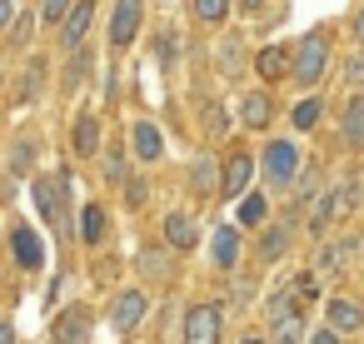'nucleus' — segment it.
I'll list each match as a JSON object with an SVG mask.
<instances>
[{
	"label": "nucleus",
	"mask_w": 364,
	"mask_h": 344,
	"mask_svg": "<svg viewBox=\"0 0 364 344\" xmlns=\"http://www.w3.org/2000/svg\"><path fill=\"white\" fill-rule=\"evenodd\" d=\"M344 140L359 150L364 145V95H354L349 105H344Z\"/></svg>",
	"instance_id": "25"
},
{
	"label": "nucleus",
	"mask_w": 364,
	"mask_h": 344,
	"mask_svg": "<svg viewBox=\"0 0 364 344\" xmlns=\"http://www.w3.org/2000/svg\"><path fill=\"white\" fill-rule=\"evenodd\" d=\"M75 235H80V244H100L105 240V210L100 205H85L80 220H75Z\"/></svg>",
	"instance_id": "23"
},
{
	"label": "nucleus",
	"mask_w": 364,
	"mask_h": 344,
	"mask_svg": "<svg viewBox=\"0 0 364 344\" xmlns=\"http://www.w3.org/2000/svg\"><path fill=\"white\" fill-rule=\"evenodd\" d=\"M31 200H36V210L46 215V225H65V180L41 175V180L31 185Z\"/></svg>",
	"instance_id": "6"
},
{
	"label": "nucleus",
	"mask_w": 364,
	"mask_h": 344,
	"mask_svg": "<svg viewBox=\"0 0 364 344\" xmlns=\"http://www.w3.org/2000/svg\"><path fill=\"white\" fill-rule=\"evenodd\" d=\"M264 215H269V205H264V195H259V190H245V195L235 200V225L259 230V225H264Z\"/></svg>",
	"instance_id": "17"
},
{
	"label": "nucleus",
	"mask_w": 364,
	"mask_h": 344,
	"mask_svg": "<svg viewBox=\"0 0 364 344\" xmlns=\"http://www.w3.org/2000/svg\"><path fill=\"white\" fill-rule=\"evenodd\" d=\"M339 259H344V244H319V254H314V274H339Z\"/></svg>",
	"instance_id": "29"
},
{
	"label": "nucleus",
	"mask_w": 364,
	"mask_h": 344,
	"mask_svg": "<svg viewBox=\"0 0 364 344\" xmlns=\"http://www.w3.org/2000/svg\"><path fill=\"white\" fill-rule=\"evenodd\" d=\"M165 240H170L175 249H195V244H200V225H195L185 210H170V215H165Z\"/></svg>",
	"instance_id": "15"
},
{
	"label": "nucleus",
	"mask_w": 364,
	"mask_h": 344,
	"mask_svg": "<svg viewBox=\"0 0 364 344\" xmlns=\"http://www.w3.org/2000/svg\"><path fill=\"white\" fill-rule=\"evenodd\" d=\"M344 80H349V85H364V55H354V60L344 65Z\"/></svg>",
	"instance_id": "40"
},
{
	"label": "nucleus",
	"mask_w": 364,
	"mask_h": 344,
	"mask_svg": "<svg viewBox=\"0 0 364 344\" xmlns=\"http://www.w3.org/2000/svg\"><path fill=\"white\" fill-rule=\"evenodd\" d=\"M11 244H16V259H21L26 269H41V259H46V244L36 240V230L16 225V230H11Z\"/></svg>",
	"instance_id": "18"
},
{
	"label": "nucleus",
	"mask_w": 364,
	"mask_h": 344,
	"mask_svg": "<svg viewBox=\"0 0 364 344\" xmlns=\"http://www.w3.org/2000/svg\"><path fill=\"white\" fill-rule=\"evenodd\" d=\"M210 259H215V269H235V264H240V225H220V230H215Z\"/></svg>",
	"instance_id": "14"
},
{
	"label": "nucleus",
	"mask_w": 364,
	"mask_h": 344,
	"mask_svg": "<svg viewBox=\"0 0 364 344\" xmlns=\"http://www.w3.org/2000/svg\"><path fill=\"white\" fill-rule=\"evenodd\" d=\"M0 80H6V70H0Z\"/></svg>",
	"instance_id": "46"
},
{
	"label": "nucleus",
	"mask_w": 364,
	"mask_h": 344,
	"mask_svg": "<svg viewBox=\"0 0 364 344\" xmlns=\"http://www.w3.org/2000/svg\"><path fill=\"white\" fill-rule=\"evenodd\" d=\"M145 309H150V304H145L140 289H120V294L110 299V324H115L120 334H135V329L145 324Z\"/></svg>",
	"instance_id": "7"
},
{
	"label": "nucleus",
	"mask_w": 364,
	"mask_h": 344,
	"mask_svg": "<svg viewBox=\"0 0 364 344\" xmlns=\"http://www.w3.org/2000/svg\"><path fill=\"white\" fill-rule=\"evenodd\" d=\"M41 75H46V65L31 60V65H26V80H21V105H31V100L41 95Z\"/></svg>",
	"instance_id": "30"
},
{
	"label": "nucleus",
	"mask_w": 364,
	"mask_h": 344,
	"mask_svg": "<svg viewBox=\"0 0 364 344\" xmlns=\"http://www.w3.org/2000/svg\"><path fill=\"white\" fill-rule=\"evenodd\" d=\"M324 70H329V41H324V36H304L299 50L289 55V75H294V85L314 90V85L324 80Z\"/></svg>",
	"instance_id": "2"
},
{
	"label": "nucleus",
	"mask_w": 364,
	"mask_h": 344,
	"mask_svg": "<svg viewBox=\"0 0 364 344\" xmlns=\"http://www.w3.org/2000/svg\"><path fill=\"white\" fill-rule=\"evenodd\" d=\"M85 75H90V50H85V55H75V60H70V70H65V90H75V85H80V80H85Z\"/></svg>",
	"instance_id": "35"
},
{
	"label": "nucleus",
	"mask_w": 364,
	"mask_h": 344,
	"mask_svg": "<svg viewBox=\"0 0 364 344\" xmlns=\"http://www.w3.org/2000/svg\"><path fill=\"white\" fill-rule=\"evenodd\" d=\"M190 185H195V195H220V170H215L210 155H195V165H190Z\"/></svg>",
	"instance_id": "22"
},
{
	"label": "nucleus",
	"mask_w": 364,
	"mask_h": 344,
	"mask_svg": "<svg viewBox=\"0 0 364 344\" xmlns=\"http://www.w3.org/2000/svg\"><path fill=\"white\" fill-rule=\"evenodd\" d=\"M31 36H36V16H16V26H11V45H31Z\"/></svg>",
	"instance_id": "34"
},
{
	"label": "nucleus",
	"mask_w": 364,
	"mask_h": 344,
	"mask_svg": "<svg viewBox=\"0 0 364 344\" xmlns=\"http://www.w3.org/2000/svg\"><path fill=\"white\" fill-rule=\"evenodd\" d=\"M255 70H259L264 80H284V70H289V50H284V45H264V50L255 55Z\"/></svg>",
	"instance_id": "21"
},
{
	"label": "nucleus",
	"mask_w": 364,
	"mask_h": 344,
	"mask_svg": "<svg viewBox=\"0 0 364 344\" xmlns=\"http://www.w3.org/2000/svg\"><path fill=\"white\" fill-rule=\"evenodd\" d=\"M240 120H245V130H269V120H274V100H269L264 90H245V100H240Z\"/></svg>",
	"instance_id": "12"
},
{
	"label": "nucleus",
	"mask_w": 364,
	"mask_h": 344,
	"mask_svg": "<svg viewBox=\"0 0 364 344\" xmlns=\"http://www.w3.org/2000/svg\"><path fill=\"white\" fill-rule=\"evenodd\" d=\"M255 170H259V160H255L250 150H235V155L225 160V170H220V200H240V195L250 190Z\"/></svg>",
	"instance_id": "5"
},
{
	"label": "nucleus",
	"mask_w": 364,
	"mask_h": 344,
	"mask_svg": "<svg viewBox=\"0 0 364 344\" xmlns=\"http://www.w3.org/2000/svg\"><path fill=\"white\" fill-rule=\"evenodd\" d=\"M105 180H110V185L130 180V155H125V150H110V155H105Z\"/></svg>",
	"instance_id": "31"
},
{
	"label": "nucleus",
	"mask_w": 364,
	"mask_h": 344,
	"mask_svg": "<svg viewBox=\"0 0 364 344\" xmlns=\"http://www.w3.org/2000/svg\"><path fill=\"white\" fill-rule=\"evenodd\" d=\"M339 339H344V334H339V329H329V324H319V329H309V334H304V344H339Z\"/></svg>",
	"instance_id": "37"
},
{
	"label": "nucleus",
	"mask_w": 364,
	"mask_h": 344,
	"mask_svg": "<svg viewBox=\"0 0 364 344\" xmlns=\"http://www.w3.org/2000/svg\"><path fill=\"white\" fill-rule=\"evenodd\" d=\"M284 249H289V225H274V230L259 235V259H264V264H274Z\"/></svg>",
	"instance_id": "24"
},
{
	"label": "nucleus",
	"mask_w": 364,
	"mask_h": 344,
	"mask_svg": "<svg viewBox=\"0 0 364 344\" xmlns=\"http://www.w3.org/2000/svg\"><path fill=\"white\" fill-rule=\"evenodd\" d=\"M55 344H90V309L85 304H65L55 319Z\"/></svg>",
	"instance_id": "8"
},
{
	"label": "nucleus",
	"mask_w": 364,
	"mask_h": 344,
	"mask_svg": "<svg viewBox=\"0 0 364 344\" xmlns=\"http://www.w3.org/2000/svg\"><path fill=\"white\" fill-rule=\"evenodd\" d=\"M70 6H75V0H41V21L46 26H60L70 16Z\"/></svg>",
	"instance_id": "33"
},
{
	"label": "nucleus",
	"mask_w": 364,
	"mask_h": 344,
	"mask_svg": "<svg viewBox=\"0 0 364 344\" xmlns=\"http://www.w3.org/2000/svg\"><path fill=\"white\" fill-rule=\"evenodd\" d=\"M215 55H220V75H230V80H235V75L245 70V41H240L235 31L220 41V50H215Z\"/></svg>",
	"instance_id": "20"
},
{
	"label": "nucleus",
	"mask_w": 364,
	"mask_h": 344,
	"mask_svg": "<svg viewBox=\"0 0 364 344\" xmlns=\"http://www.w3.org/2000/svg\"><path fill=\"white\" fill-rule=\"evenodd\" d=\"M240 344H264V339H255V334H245V339H240Z\"/></svg>",
	"instance_id": "45"
},
{
	"label": "nucleus",
	"mask_w": 364,
	"mask_h": 344,
	"mask_svg": "<svg viewBox=\"0 0 364 344\" xmlns=\"http://www.w3.org/2000/svg\"><path fill=\"white\" fill-rule=\"evenodd\" d=\"M31 165H36V140H21L16 155H11V175H26Z\"/></svg>",
	"instance_id": "32"
},
{
	"label": "nucleus",
	"mask_w": 364,
	"mask_h": 344,
	"mask_svg": "<svg viewBox=\"0 0 364 344\" xmlns=\"http://www.w3.org/2000/svg\"><path fill=\"white\" fill-rule=\"evenodd\" d=\"M220 334H225L220 304H190L185 309V344H220Z\"/></svg>",
	"instance_id": "4"
},
{
	"label": "nucleus",
	"mask_w": 364,
	"mask_h": 344,
	"mask_svg": "<svg viewBox=\"0 0 364 344\" xmlns=\"http://www.w3.org/2000/svg\"><path fill=\"white\" fill-rule=\"evenodd\" d=\"M70 150H75L80 160H95V155H100V120H95V115H75V125H70Z\"/></svg>",
	"instance_id": "13"
},
{
	"label": "nucleus",
	"mask_w": 364,
	"mask_h": 344,
	"mask_svg": "<svg viewBox=\"0 0 364 344\" xmlns=\"http://www.w3.org/2000/svg\"><path fill=\"white\" fill-rule=\"evenodd\" d=\"M145 31V0H115L110 11V45L115 50H130Z\"/></svg>",
	"instance_id": "3"
},
{
	"label": "nucleus",
	"mask_w": 364,
	"mask_h": 344,
	"mask_svg": "<svg viewBox=\"0 0 364 344\" xmlns=\"http://www.w3.org/2000/svg\"><path fill=\"white\" fill-rule=\"evenodd\" d=\"M319 110H324L319 100H299V105L289 110V120H294V130H314V125H319Z\"/></svg>",
	"instance_id": "28"
},
{
	"label": "nucleus",
	"mask_w": 364,
	"mask_h": 344,
	"mask_svg": "<svg viewBox=\"0 0 364 344\" xmlns=\"http://www.w3.org/2000/svg\"><path fill=\"white\" fill-rule=\"evenodd\" d=\"M125 200H130V210H140L145 205V180H125Z\"/></svg>",
	"instance_id": "38"
},
{
	"label": "nucleus",
	"mask_w": 364,
	"mask_h": 344,
	"mask_svg": "<svg viewBox=\"0 0 364 344\" xmlns=\"http://www.w3.org/2000/svg\"><path fill=\"white\" fill-rule=\"evenodd\" d=\"M354 41H359V45H364V6H359V11H354Z\"/></svg>",
	"instance_id": "43"
},
{
	"label": "nucleus",
	"mask_w": 364,
	"mask_h": 344,
	"mask_svg": "<svg viewBox=\"0 0 364 344\" xmlns=\"http://www.w3.org/2000/svg\"><path fill=\"white\" fill-rule=\"evenodd\" d=\"M299 170H304V150L294 140H269L259 150V175H264L269 190H294Z\"/></svg>",
	"instance_id": "1"
},
{
	"label": "nucleus",
	"mask_w": 364,
	"mask_h": 344,
	"mask_svg": "<svg viewBox=\"0 0 364 344\" xmlns=\"http://www.w3.org/2000/svg\"><path fill=\"white\" fill-rule=\"evenodd\" d=\"M90 21H95V0H75L70 16L60 21V26H65V31H60V45H65V50H80V41H85Z\"/></svg>",
	"instance_id": "10"
},
{
	"label": "nucleus",
	"mask_w": 364,
	"mask_h": 344,
	"mask_svg": "<svg viewBox=\"0 0 364 344\" xmlns=\"http://www.w3.org/2000/svg\"><path fill=\"white\" fill-rule=\"evenodd\" d=\"M324 324H329V329H339V334H359V329H364V309H359L354 299L334 294V299L324 304Z\"/></svg>",
	"instance_id": "9"
},
{
	"label": "nucleus",
	"mask_w": 364,
	"mask_h": 344,
	"mask_svg": "<svg viewBox=\"0 0 364 344\" xmlns=\"http://www.w3.org/2000/svg\"><path fill=\"white\" fill-rule=\"evenodd\" d=\"M140 274H145V279H165V274H170V254H165V249H145V254H140Z\"/></svg>",
	"instance_id": "27"
},
{
	"label": "nucleus",
	"mask_w": 364,
	"mask_h": 344,
	"mask_svg": "<svg viewBox=\"0 0 364 344\" xmlns=\"http://www.w3.org/2000/svg\"><path fill=\"white\" fill-rule=\"evenodd\" d=\"M230 6H235V0H190V11H195V21H205V26H225Z\"/></svg>",
	"instance_id": "26"
},
{
	"label": "nucleus",
	"mask_w": 364,
	"mask_h": 344,
	"mask_svg": "<svg viewBox=\"0 0 364 344\" xmlns=\"http://www.w3.org/2000/svg\"><path fill=\"white\" fill-rule=\"evenodd\" d=\"M0 344H16V329H11V319H0Z\"/></svg>",
	"instance_id": "44"
},
{
	"label": "nucleus",
	"mask_w": 364,
	"mask_h": 344,
	"mask_svg": "<svg viewBox=\"0 0 364 344\" xmlns=\"http://www.w3.org/2000/svg\"><path fill=\"white\" fill-rule=\"evenodd\" d=\"M255 299V279H235V304H250Z\"/></svg>",
	"instance_id": "41"
},
{
	"label": "nucleus",
	"mask_w": 364,
	"mask_h": 344,
	"mask_svg": "<svg viewBox=\"0 0 364 344\" xmlns=\"http://www.w3.org/2000/svg\"><path fill=\"white\" fill-rule=\"evenodd\" d=\"M324 200H329V215H334V225H339V220H349V215L359 210V185L344 180V185H334V190H324Z\"/></svg>",
	"instance_id": "19"
},
{
	"label": "nucleus",
	"mask_w": 364,
	"mask_h": 344,
	"mask_svg": "<svg viewBox=\"0 0 364 344\" xmlns=\"http://www.w3.org/2000/svg\"><path fill=\"white\" fill-rule=\"evenodd\" d=\"M16 16H21L16 0H0V31H11V26H16Z\"/></svg>",
	"instance_id": "39"
},
{
	"label": "nucleus",
	"mask_w": 364,
	"mask_h": 344,
	"mask_svg": "<svg viewBox=\"0 0 364 344\" xmlns=\"http://www.w3.org/2000/svg\"><path fill=\"white\" fill-rule=\"evenodd\" d=\"M130 155H135L140 165H155V160L165 155V135H160V125L140 120V125H135V135H130Z\"/></svg>",
	"instance_id": "11"
},
{
	"label": "nucleus",
	"mask_w": 364,
	"mask_h": 344,
	"mask_svg": "<svg viewBox=\"0 0 364 344\" xmlns=\"http://www.w3.org/2000/svg\"><path fill=\"white\" fill-rule=\"evenodd\" d=\"M269 344H304V309H284L269 319Z\"/></svg>",
	"instance_id": "16"
},
{
	"label": "nucleus",
	"mask_w": 364,
	"mask_h": 344,
	"mask_svg": "<svg viewBox=\"0 0 364 344\" xmlns=\"http://www.w3.org/2000/svg\"><path fill=\"white\" fill-rule=\"evenodd\" d=\"M205 125H210V135H225V130H230V120H225V105L205 100Z\"/></svg>",
	"instance_id": "36"
},
{
	"label": "nucleus",
	"mask_w": 364,
	"mask_h": 344,
	"mask_svg": "<svg viewBox=\"0 0 364 344\" xmlns=\"http://www.w3.org/2000/svg\"><path fill=\"white\" fill-rule=\"evenodd\" d=\"M235 6H240L245 16H259V11H264V0H235Z\"/></svg>",
	"instance_id": "42"
}]
</instances>
